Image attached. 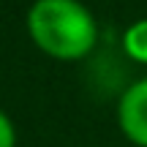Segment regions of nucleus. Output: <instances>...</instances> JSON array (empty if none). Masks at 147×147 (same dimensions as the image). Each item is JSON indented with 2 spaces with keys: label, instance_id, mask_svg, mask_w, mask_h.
Returning a JSON list of instances; mask_svg holds the SVG:
<instances>
[{
  "label": "nucleus",
  "instance_id": "obj_1",
  "mask_svg": "<svg viewBox=\"0 0 147 147\" xmlns=\"http://www.w3.org/2000/svg\"><path fill=\"white\" fill-rule=\"evenodd\" d=\"M25 22L30 41L55 60H82L98 44V22L82 0H33Z\"/></svg>",
  "mask_w": 147,
  "mask_h": 147
},
{
  "label": "nucleus",
  "instance_id": "obj_3",
  "mask_svg": "<svg viewBox=\"0 0 147 147\" xmlns=\"http://www.w3.org/2000/svg\"><path fill=\"white\" fill-rule=\"evenodd\" d=\"M123 49L125 55L139 65H147V16L136 19L125 27L123 33Z\"/></svg>",
  "mask_w": 147,
  "mask_h": 147
},
{
  "label": "nucleus",
  "instance_id": "obj_4",
  "mask_svg": "<svg viewBox=\"0 0 147 147\" xmlns=\"http://www.w3.org/2000/svg\"><path fill=\"white\" fill-rule=\"evenodd\" d=\"M0 147H16V125L3 109H0Z\"/></svg>",
  "mask_w": 147,
  "mask_h": 147
},
{
  "label": "nucleus",
  "instance_id": "obj_2",
  "mask_svg": "<svg viewBox=\"0 0 147 147\" xmlns=\"http://www.w3.org/2000/svg\"><path fill=\"white\" fill-rule=\"evenodd\" d=\"M117 125L136 147H147V76L123 90L117 101Z\"/></svg>",
  "mask_w": 147,
  "mask_h": 147
}]
</instances>
